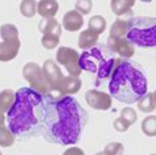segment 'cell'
Listing matches in <instances>:
<instances>
[{
    "label": "cell",
    "mask_w": 156,
    "mask_h": 155,
    "mask_svg": "<svg viewBox=\"0 0 156 155\" xmlns=\"http://www.w3.org/2000/svg\"><path fill=\"white\" fill-rule=\"evenodd\" d=\"M88 113L71 96L53 99L47 96L42 134L50 143L73 145L80 139Z\"/></svg>",
    "instance_id": "cell-1"
},
{
    "label": "cell",
    "mask_w": 156,
    "mask_h": 155,
    "mask_svg": "<svg viewBox=\"0 0 156 155\" xmlns=\"http://www.w3.org/2000/svg\"><path fill=\"white\" fill-rule=\"evenodd\" d=\"M47 96H43L33 88L21 87L16 92V100L8 110V129L15 137L29 138L43 132Z\"/></svg>",
    "instance_id": "cell-2"
},
{
    "label": "cell",
    "mask_w": 156,
    "mask_h": 155,
    "mask_svg": "<svg viewBox=\"0 0 156 155\" xmlns=\"http://www.w3.org/2000/svg\"><path fill=\"white\" fill-rule=\"evenodd\" d=\"M147 78L130 62L117 59L110 76L109 92L117 101L134 104L147 93Z\"/></svg>",
    "instance_id": "cell-3"
},
{
    "label": "cell",
    "mask_w": 156,
    "mask_h": 155,
    "mask_svg": "<svg viewBox=\"0 0 156 155\" xmlns=\"http://www.w3.org/2000/svg\"><path fill=\"white\" fill-rule=\"evenodd\" d=\"M117 59L113 51L106 46H93L90 50L84 51L80 55V68L81 71H88L96 75V85H100L112 76Z\"/></svg>",
    "instance_id": "cell-4"
},
{
    "label": "cell",
    "mask_w": 156,
    "mask_h": 155,
    "mask_svg": "<svg viewBox=\"0 0 156 155\" xmlns=\"http://www.w3.org/2000/svg\"><path fill=\"white\" fill-rule=\"evenodd\" d=\"M126 38L139 47L156 49V19L134 17L129 20V32Z\"/></svg>",
    "instance_id": "cell-5"
},
{
    "label": "cell",
    "mask_w": 156,
    "mask_h": 155,
    "mask_svg": "<svg viewBox=\"0 0 156 155\" xmlns=\"http://www.w3.org/2000/svg\"><path fill=\"white\" fill-rule=\"evenodd\" d=\"M23 76L25 80L30 84V88L36 89L43 96H49L50 95V85L47 83L43 70L40 67V64L29 62L23 67Z\"/></svg>",
    "instance_id": "cell-6"
},
{
    "label": "cell",
    "mask_w": 156,
    "mask_h": 155,
    "mask_svg": "<svg viewBox=\"0 0 156 155\" xmlns=\"http://www.w3.org/2000/svg\"><path fill=\"white\" fill-rule=\"evenodd\" d=\"M80 55L75 49L67 46H60L57 51V62L67 70L68 75L79 76L81 74L80 68Z\"/></svg>",
    "instance_id": "cell-7"
},
{
    "label": "cell",
    "mask_w": 156,
    "mask_h": 155,
    "mask_svg": "<svg viewBox=\"0 0 156 155\" xmlns=\"http://www.w3.org/2000/svg\"><path fill=\"white\" fill-rule=\"evenodd\" d=\"M42 70H43V74H45L47 83L50 85V95L49 96L53 97V99H59L58 91H59V87H60V84H62L63 79H64V75L62 74L60 68L58 67V64L54 61L47 59V61H45V63H43Z\"/></svg>",
    "instance_id": "cell-8"
},
{
    "label": "cell",
    "mask_w": 156,
    "mask_h": 155,
    "mask_svg": "<svg viewBox=\"0 0 156 155\" xmlns=\"http://www.w3.org/2000/svg\"><path fill=\"white\" fill-rule=\"evenodd\" d=\"M108 47L123 59L131 58L134 53H135L134 44H131L125 37H110L109 36V38H108Z\"/></svg>",
    "instance_id": "cell-9"
},
{
    "label": "cell",
    "mask_w": 156,
    "mask_h": 155,
    "mask_svg": "<svg viewBox=\"0 0 156 155\" xmlns=\"http://www.w3.org/2000/svg\"><path fill=\"white\" fill-rule=\"evenodd\" d=\"M85 101L90 108L97 110H108L112 106V96L98 89H89L85 93Z\"/></svg>",
    "instance_id": "cell-10"
},
{
    "label": "cell",
    "mask_w": 156,
    "mask_h": 155,
    "mask_svg": "<svg viewBox=\"0 0 156 155\" xmlns=\"http://www.w3.org/2000/svg\"><path fill=\"white\" fill-rule=\"evenodd\" d=\"M81 88V79L79 76H64V79L62 81L58 91V97L63 96H70V95H75L79 92V89Z\"/></svg>",
    "instance_id": "cell-11"
},
{
    "label": "cell",
    "mask_w": 156,
    "mask_h": 155,
    "mask_svg": "<svg viewBox=\"0 0 156 155\" xmlns=\"http://www.w3.org/2000/svg\"><path fill=\"white\" fill-rule=\"evenodd\" d=\"M84 19L83 15L79 13L76 9L68 11L66 15L63 16V28L68 32H77L83 28Z\"/></svg>",
    "instance_id": "cell-12"
},
{
    "label": "cell",
    "mask_w": 156,
    "mask_h": 155,
    "mask_svg": "<svg viewBox=\"0 0 156 155\" xmlns=\"http://www.w3.org/2000/svg\"><path fill=\"white\" fill-rule=\"evenodd\" d=\"M21 44L3 41L0 42V62H9L17 57Z\"/></svg>",
    "instance_id": "cell-13"
},
{
    "label": "cell",
    "mask_w": 156,
    "mask_h": 155,
    "mask_svg": "<svg viewBox=\"0 0 156 155\" xmlns=\"http://www.w3.org/2000/svg\"><path fill=\"white\" fill-rule=\"evenodd\" d=\"M59 9V4L57 0H40L37 5V12L43 19L54 17Z\"/></svg>",
    "instance_id": "cell-14"
},
{
    "label": "cell",
    "mask_w": 156,
    "mask_h": 155,
    "mask_svg": "<svg viewBox=\"0 0 156 155\" xmlns=\"http://www.w3.org/2000/svg\"><path fill=\"white\" fill-rule=\"evenodd\" d=\"M134 4H135V0H112L110 8L117 16L133 15L131 8L134 7Z\"/></svg>",
    "instance_id": "cell-15"
},
{
    "label": "cell",
    "mask_w": 156,
    "mask_h": 155,
    "mask_svg": "<svg viewBox=\"0 0 156 155\" xmlns=\"http://www.w3.org/2000/svg\"><path fill=\"white\" fill-rule=\"evenodd\" d=\"M98 41V34L94 33L90 29H85L79 34V40H77V45L80 49H90L97 44Z\"/></svg>",
    "instance_id": "cell-16"
},
{
    "label": "cell",
    "mask_w": 156,
    "mask_h": 155,
    "mask_svg": "<svg viewBox=\"0 0 156 155\" xmlns=\"http://www.w3.org/2000/svg\"><path fill=\"white\" fill-rule=\"evenodd\" d=\"M38 29H40L43 34H57V36H60V34H62V27H60L59 23L54 19V17L43 19L40 23Z\"/></svg>",
    "instance_id": "cell-17"
},
{
    "label": "cell",
    "mask_w": 156,
    "mask_h": 155,
    "mask_svg": "<svg viewBox=\"0 0 156 155\" xmlns=\"http://www.w3.org/2000/svg\"><path fill=\"white\" fill-rule=\"evenodd\" d=\"M0 37L3 38V41L21 44L20 38H19V29H17L13 24L2 25V27H0Z\"/></svg>",
    "instance_id": "cell-18"
},
{
    "label": "cell",
    "mask_w": 156,
    "mask_h": 155,
    "mask_svg": "<svg viewBox=\"0 0 156 155\" xmlns=\"http://www.w3.org/2000/svg\"><path fill=\"white\" fill-rule=\"evenodd\" d=\"M16 100V93L12 91V89H4V91L0 92V109L3 112H8L12 105L15 104Z\"/></svg>",
    "instance_id": "cell-19"
},
{
    "label": "cell",
    "mask_w": 156,
    "mask_h": 155,
    "mask_svg": "<svg viewBox=\"0 0 156 155\" xmlns=\"http://www.w3.org/2000/svg\"><path fill=\"white\" fill-rule=\"evenodd\" d=\"M129 32V20L117 19L110 28V37H123Z\"/></svg>",
    "instance_id": "cell-20"
},
{
    "label": "cell",
    "mask_w": 156,
    "mask_h": 155,
    "mask_svg": "<svg viewBox=\"0 0 156 155\" xmlns=\"http://www.w3.org/2000/svg\"><path fill=\"white\" fill-rule=\"evenodd\" d=\"M15 143V134L5 126L0 124V147H9Z\"/></svg>",
    "instance_id": "cell-21"
},
{
    "label": "cell",
    "mask_w": 156,
    "mask_h": 155,
    "mask_svg": "<svg viewBox=\"0 0 156 155\" xmlns=\"http://www.w3.org/2000/svg\"><path fill=\"white\" fill-rule=\"evenodd\" d=\"M88 29L93 31L94 33H97V34H101L106 29V20L104 19L102 16H100V15L90 17L89 21H88Z\"/></svg>",
    "instance_id": "cell-22"
},
{
    "label": "cell",
    "mask_w": 156,
    "mask_h": 155,
    "mask_svg": "<svg viewBox=\"0 0 156 155\" xmlns=\"http://www.w3.org/2000/svg\"><path fill=\"white\" fill-rule=\"evenodd\" d=\"M37 5L38 3L36 0H23L20 4V12L24 17H34L37 13Z\"/></svg>",
    "instance_id": "cell-23"
},
{
    "label": "cell",
    "mask_w": 156,
    "mask_h": 155,
    "mask_svg": "<svg viewBox=\"0 0 156 155\" xmlns=\"http://www.w3.org/2000/svg\"><path fill=\"white\" fill-rule=\"evenodd\" d=\"M156 104L154 101V95L147 92L139 101H138V109L144 112V113H151L152 110H155Z\"/></svg>",
    "instance_id": "cell-24"
},
{
    "label": "cell",
    "mask_w": 156,
    "mask_h": 155,
    "mask_svg": "<svg viewBox=\"0 0 156 155\" xmlns=\"http://www.w3.org/2000/svg\"><path fill=\"white\" fill-rule=\"evenodd\" d=\"M142 132L148 137H156V116H148L143 120Z\"/></svg>",
    "instance_id": "cell-25"
},
{
    "label": "cell",
    "mask_w": 156,
    "mask_h": 155,
    "mask_svg": "<svg viewBox=\"0 0 156 155\" xmlns=\"http://www.w3.org/2000/svg\"><path fill=\"white\" fill-rule=\"evenodd\" d=\"M59 41H60V36H57V34H43L42 36V45L45 49H54L59 45Z\"/></svg>",
    "instance_id": "cell-26"
},
{
    "label": "cell",
    "mask_w": 156,
    "mask_h": 155,
    "mask_svg": "<svg viewBox=\"0 0 156 155\" xmlns=\"http://www.w3.org/2000/svg\"><path fill=\"white\" fill-rule=\"evenodd\" d=\"M104 151L106 153V155H123L125 147L122 143L119 142H112V143H108Z\"/></svg>",
    "instance_id": "cell-27"
},
{
    "label": "cell",
    "mask_w": 156,
    "mask_h": 155,
    "mask_svg": "<svg viewBox=\"0 0 156 155\" xmlns=\"http://www.w3.org/2000/svg\"><path fill=\"white\" fill-rule=\"evenodd\" d=\"M75 9L81 15H88L92 11V0H76Z\"/></svg>",
    "instance_id": "cell-28"
},
{
    "label": "cell",
    "mask_w": 156,
    "mask_h": 155,
    "mask_svg": "<svg viewBox=\"0 0 156 155\" xmlns=\"http://www.w3.org/2000/svg\"><path fill=\"white\" fill-rule=\"evenodd\" d=\"M121 117H122L123 120H126L130 125H133V124H135L136 118H138V114L133 108H123L122 110H121Z\"/></svg>",
    "instance_id": "cell-29"
},
{
    "label": "cell",
    "mask_w": 156,
    "mask_h": 155,
    "mask_svg": "<svg viewBox=\"0 0 156 155\" xmlns=\"http://www.w3.org/2000/svg\"><path fill=\"white\" fill-rule=\"evenodd\" d=\"M113 126L117 132H119V133H125V132H127L129 130V128L131 126L126 120H123L122 117H118V118H115L114 120V124H113Z\"/></svg>",
    "instance_id": "cell-30"
},
{
    "label": "cell",
    "mask_w": 156,
    "mask_h": 155,
    "mask_svg": "<svg viewBox=\"0 0 156 155\" xmlns=\"http://www.w3.org/2000/svg\"><path fill=\"white\" fill-rule=\"evenodd\" d=\"M63 155H85L84 151L79 147H71V149H67L66 151L63 153Z\"/></svg>",
    "instance_id": "cell-31"
},
{
    "label": "cell",
    "mask_w": 156,
    "mask_h": 155,
    "mask_svg": "<svg viewBox=\"0 0 156 155\" xmlns=\"http://www.w3.org/2000/svg\"><path fill=\"white\" fill-rule=\"evenodd\" d=\"M0 124H5V116H4V112L0 109Z\"/></svg>",
    "instance_id": "cell-32"
},
{
    "label": "cell",
    "mask_w": 156,
    "mask_h": 155,
    "mask_svg": "<svg viewBox=\"0 0 156 155\" xmlns=\"http://www.w3.org/2000/svg\"><path fill=\"white\" fill-rule=\"evenodd\" d=\"M94 155H106V153H105V151H100V153H97V154H94Z\"/></svg>",
    "instance_id": "cell-33"
},
{
    "label": "cell",
    "mask_w": 156,
    "mask_h": 155,
    "mask_svg": "<svg viewBox=\"0 0 156 155\" xmlns=\"http://www.w3.org/2000/svg\"><path fill=\"white\" fill-rule=\"evenodd\" d=\"M152 95H154V101H155V104H156V89H155V92Z\"/></svg>",
    "instance_id": "cell-34"
},
{
    "label": "cell",
    "mask_w": 156,
    "mask_h": 155,
    "mask_svg": "<svg viewBox=\"0 0 156 155\" xmlns=\"http://www.w3.org/2000/svg\"><path fill=\"white\" fill-rule=\"evenodd\" d=\"M140 2H143V3H151L152 0H140Z\"/></svg>",
    "instance_id": "cell-35"
},
{
    "label": "cell",
    "mask_w": 156,
    "mask_h": 155,
    "mask_svg": "<svg viewBox=\"0 0 156 155\" xmlns=\"http://www.w3.org/2000/svg\"><path fill=\"white\" fill-rule=\"evenodd\" d=\"M151 155H156V154H151Z\"/></svg>",
    "instance_id": "cell-36"
},
{
    "label": "cell",
    "mask_w": 156,
    "mask_h": 155,
    "mask_svg": "<svg viewBox=\"0 0 156 155\" xmlns=\"http://www.w3.org/2000/svg\"><path fill=\"white\" fill-rule=\"evenodd\" d=\"M0 155H2V153H0Z\"/></svg>",
    "instance_id": "cell-37"
}]
</instances>
